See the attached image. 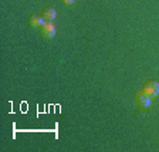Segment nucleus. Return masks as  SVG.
<instances>
[{
    "label": "nucleus",
    "mask_w": 159,
    "mask_h": 152,
    "mask_svg": "<svg viewBox=\"0 0 159 152\" xmlns=\"http://www.w3.org/2000/svg\"><path fill=\"white\" fill-rule=\"evenodd\" d=\"M40 14H41V17L44 19V21H53L57 16V12L53 6H47L41 10V13Z\"/></svg>",
    "instance_id": "nucleus-4"
},
{
    "label": "nucleus",
    "mask_w": 159,
    "mask_h": 152,
    "mask_svg": "<svg viewBox=\"0 0 159 152\" xmlns=\"http://www.w3.org/2000/svg\"><path fill=\"white\" fill-rule=\"evenodd\" d=\"M29 24L33 29H40L44 24V19L41 17V14H31L29 17Z\"/></svg>",
    "instance_id": "nucleus-5"
},
{
    "label": "nucleus",
    "mask_w": 159,
    "mask_h": 152,
    "mask_svg": "<svg viewBox=\"0 0 159 152\" xmlns=\"http://www.w3.org/2000/svg\"><path fill=\"white\" fill-rule=\"evenodd\" d=\"M143 94H146L151 98H155V97L159 95V83L155 81V80H149L142 85V90H141Z\"/></svg>",
    "instance_id": "nucleus-1"
},
{
    "label": "nucleus",
    "mask_w": 159,
    "mask_h": 152,
    "mask_svg": "<svg viewBox=\"0 0 159 152\" xmlns=\"http://www.w3.org/2000/svg\"><path fill=\"white\" fill-rule=\"evenodd\" d=\"M135 104L141 109H149L152 105V98L143 94L142 91H138V93H135Z\"/></svg>",
    "instance_id": "nucleus-2"
},
{
    "label": "nucleus",
    "mask_w": 159,
    "mask_h": 152,
    "mask_svg": "<svg viewBox=\"0 0 159 152\" xmlns=\"http://www.w3.org/2000/svg\"><path fill=\"white\" fill-rule=\"evenodd\" d=\"M61 3H63L64 6H73V4L75 3V0H61Z\"/></svg>",
    "instance_id": "nucleus-6"
},
{
    "label": "nucleus",
    "mask_w": 159,
    "mask_h": 152,
    "mask_svg": "<svg viewBox=\"0 0 159 152\" xmlns=\"http://www.w3.org/2000/svg\"><path fill=\"white\" fill-rule=\"evenodd\" d=\"M39 30H40V34L43 36V39L50 40L56 36V26L51 21H44V24Z\"/></svg>",
    "instance_id": "nucleus-3"
}]
</instances>
